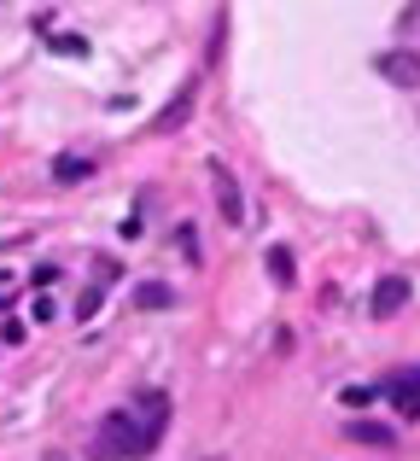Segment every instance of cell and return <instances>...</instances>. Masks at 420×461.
<instances>
[{
  "mask_svg": "<svg viewBox=\"0 0 420 461\" xmlns=\"http://www.w3.org/2000/svg\"><path fill=\"white\" fill-rule=\"evenodd\" d=\"M140 456H152L147 432L135 427L129 409H112V415L100 420V432H94V461H140Z\"/></svg>",
  "mask_w": 420,
  "mask_h": 461,
  "instance_id": "obj_1",
  "label": "cell"
},
{
  "mask_svg": "<svg viewBox=\"0 0 420 461\" xmlns=\"http://www.w3.org/2000/svg\"><path fill=\"white\" fill-rule=\"evenodd\" d=\"M129 415H135V427L147 432V444L158 450V438H164V427H170V392H135V403H129Z\"/></svg>",
  "mask_w": 420,
  "mask_h": 461,
  "instance_id": "obj_2",
  "label": "cell"
},
{
  "mask_svg": "<svg viewBox=\"0 0 420 461\" xmlns=\"http://www.w3.org/2000/svg\"><path fill=\"white\" fill-rule=\"evenodd\" d=\"M374 70L391 82V88H403V94L420 88V53H415V47H391V53H380Z\"/></svg>",
  "mask_w": 420,
  "mask_h": 461,
  "instance_id": "obj_3",
  "label": "cell"
},
{
  "mask_svg": "<svg viewBox=\"0 0 420 461\" xmlns=\"http://www.w3.org/2000/svg\"><path fill=\"white\" fill-rule=\"evenodd\" d=\"M210 187H216V204H222V222L239 228V222H246V199H239L234 169H228V164H210Z\"/></svg>",
  "mask_w": 420,
  "mask_h": 461,
  "instance_id": "obj_4",
  "label": "cell"
},
{
  "mask_svg": "<svg viewBox=\"0 0 420 461\" xmlns=\"http://www.w3.org/2000/svg\"><path fill=\"white\" fill-rule=\"evenodd\" d=\"M193 100H199V82H182V88H175V100L152 117V129H158V135H175V129L193 117Z\"/></svg>",
  "mask_w": 420,
  "mask_h": 461,
  "instance_id": "obj_5",
  "label": "cell"
},
{
  "mask_svg": "<svg viewBox=\"0 0 420 461\" xmlns=\"http://www.w3.org/2000/svg\"><path fill=\"white\" fill-rule=\"evenodd\" d=\"M403 304H409V281H403V275H386V281L374 286V298H368V315L386 321V315H398Z\"/></svg>",
  "mask_w": 420,
  "mask_h": 461,
  "instance_id": "obj_6",
  "label": "cell"
},
{
  "mask_svg": "<svg viewBox=\"0 0 420 461\" xmlns=\"http://www.w3.org/2000/svg\"><path fill=\"white\" fill-rule=\"evenodd\" d=\"M386 397H391V409H403V420H415L420 415V368L398 374V380L386 385Z\"/></svg>",
  "mask_w": 420,
  "mask_h": 461,
  "instance_id": "obj_7",
  "label": "cell"
},
{
  "mask_svg": "<svg viewBox=\"0 0 420 461\" xmlns=\"http://www.w3.org/2000/svg\"><path fill=\"white\" fill-rule=\"evenodd\" d=\"M344 438H351V444H368V450H398V432H391L386 420H351V427H344Z\"/></svg>",
  "mask_w": 420,
  "mask_h": 461,
  "instance_id": "obj_8",
  "label": "cell"
},
{
  "mask_svg": "<svg viewBox=\"0 0 420 461\" xmlns=\"http://www.w3.org/2000/svg\"><path fill=\"white\" fill-rule=\"evenodd\" d=\"M88 176H94V158H76V152L53 158V181L58 187H76V181H88Z\"/></svg>",
  "mask_w": 420,
  "mask_h": 461,
  "instance_id": "obj_9",
  "label": "cell"
},
{
  "mask_svg": "<svg viewBox=\"0 0 420 461\" xmlns=\"http://www.w3.org/2000/svg\"><path fill=\"white\" fill-rule=\"evenodd\" d=\"M170 304H175V293L164 281H140L135 286V310H170Z\"/></svg>",
  "mask_w": 420,
  "mask_h": 461,
  "instance_id": "obj_10",
  "label": "cell"
},
{
  "mask_svg": "<svg viewBox=\"0 0 420 461\" xmlns=\"http://www.w3.org/2000/svg\"><path fill=\"white\" fill-rule=\"evenodd\" d=\"M269 275H274V286H298V263H292V251H286V246L269 251Z\"/></svg>",
  "mask_w": 420,
  "mask_h": 461,
  "instance_id": "obj_11",
  "label": "cell"
},
{
  "mask_svg": "<svg viewBox=\"0 0 420 461\" xmlns=\"http://www.w3.org/2000/svg\"><path fill=\"white\" fill-rule=\"evenodd\" d=\"M47 47H53V53H76V59L88 53V41H82V35H70V30L65 35H47Z\"/></svg>",
  "mask_w": 420,
  "mask_h": 461,
  "instance_id": "obj_12",
  "label": "cell"
},
{
  "mask_svg": "<svg viewBox=\"0 0 420 461\" xmlns=\"http://www.w3.org/2000/svg\"><path fill=\"white\" fill-rule=\"evenodd\" d=\"M100 298H105V286H88V293L76 298V321H88V315L100 310Z\"/></svg>",
  "mask_w": 420,
  "mask_h": 461,
  "instance_id": "obj_13",
  "label": "cell"
},
{
  "mask_svg": "<svg viewBox=\"0 0 420 461\" xmlns=\"http://www.w3.org/2000/svg\"><path fill=\"white\" fill-rule=\"evenodd\" d=\"M374 403V392H368V385H344V409H368Z\"/></svg>",
  "mask_w": 420,
  "mask_h": 461,
  "instance_id": "obj_14",
  "label": "cell"
},
{
  "mask_svg": "<svg viewBox=\"0 0 420 461\" xmlns=\"http://www.w3.org/2000/svg\"><path fill=\"white\" fill-rule=\"evenodd\" d=\"M30 281H35V293H47V286L58 281V263H41V269H30Z\"/></svg>",
  "mask_w": 420,
  "mask_h": 461,
  "instance_id": "obj_15",
  "label": "cell"
},
{
  "mask_svg": "<svg viewBox=\"0 0 420 461\" xmlns=\"http://www.w3.org/2000/svg\"><path fill=\"white\" fill-rule=\"evenodd\" d=\"M30 315H35V321H53V315H58V304H53V298H47V293H35V304H30Z\"/></svg>",
  "mask_w": 420,
  "mask_h": 461,
  "instance_id": "obj_16",
  "label": "cell"
},
{
  "mask_svg": "<svg viewBox=\"0 0 420 461\" xmlns=\"http://www.w3.org/2000/svg\"><path fill=\"white\" fill-rule=\"evenodd\" d=\"M175 240H182V251H187V263H199V234H193V228H182V234H175Z\"/></svg>",
  "mask_w": 420,
  "mask_h": 461,
  "instance_id": "obj_17",
  "label": "cell"
},
{
  "mask_svg": "<svg viewBox=\"0 0 420 461\" xmlns=\"http://www.w3.org/2000/svg\"><path fill=\"white\" fill-rule=\"evenodd\" d=\"M41 461H65V456H58V450H47V456H41Z\"/></svg>",
  "mask_w": 420,
  "mask_h": 461,
  "instance_id": "obj_18",
  "label": "cell"
},
{
  "mask_svg": "<svg viewBox=\"0 0 420 461\" xmlns=\"http://www.w3.org/2000/svg\"><path fill=\"white\" fill-rule=\"evenodd\" d=\"M0 304H6V298H0Z\"/></svg>",
  "mask_w": 420,
  "mask_h": 461,
  "instance_id": "obj_19",
  "label": "cell"
}]
</instances>
